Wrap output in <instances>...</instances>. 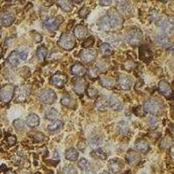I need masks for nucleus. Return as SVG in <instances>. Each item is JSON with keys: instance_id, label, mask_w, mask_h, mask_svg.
Listing matches in <instances>:
<instances>
[{"instance_id": "50", "label": "nucleus", "mask_w": 174, "mask_h": 174, "mask_svg": "<svg viewBox=\"0 0 174 174\" xmlns=\"http://www.w3.org/2000/svg\"><path fill=\"white\" fill-rule=\"evenodd\" d=\"M85 174H95L94 173V172L92 171V170H90V169H88L87 171H86V172Z\"/></svg>"}, {"instance_id": "20", "label": "nucleus", "mask_w": 174, "mask_h": 174, "mask_svg": "<svg viewBox=\"0 0 174 174\" xmlns=\"http://www.w3.org/2000/svg\"><path fill=\"white\" fill-rule=\"evenodd\" d=\"M125 159L127 160V162L131 165H134L136 163H138L140 160V156L138 153H136L135 151L130 150L126 153Z\"/></svg>"}, {"instance_id": "24", "label": "nucleus", "mask_w": 174, "mask_h": 174, "mask_svg": "<svg viewBox=\"0 0 174 174\" xmlns=\"http://www.w3.org/2000/svg\"><path fill=\"white\" fill-rule=\"evenodd\" d=\"M84 71H85L84 67L83 64H80V63L74 64L71 66V73L72 75H75L77 77H80L81 75H83L84 73Z\"/></svg>"}, {"instance_id": "5", "label": "nucleus", "mask_w": 174, "mask_h": 174, "mask_svg": "<svg viewBox=\"0 0 174 174\" xmlns=\"http://www.w3.org/2000/svg\"><path fill=\"white\" fill-rule=\"evenodd\" d=\"M31 93V86L30 84H22L18 86L17 89L14 90V94L16 96V100L18 102H24L26 100Z\"/></svg>"}, {"instance_id": "25", "label": "nucleus", "mask_w": 174, "mask_h": 174, "mask_svg": "<svg viewBox=\"0 0 174 174\" xmlns=\"http://www.w3.org/2000/svg\"><path fill=\"white\" fill-rule=\"evenodd\" d=\"M135 148L140 153H146L150 150V146L145 139H139L135 144Z\"/></svg>"}, {"instance_id": "11", "label": "nucleus", "mask_w": 174, "mask_h": 174, "mask_svg": "<svg viewBox=\"0 0 174 174\" xmlns=\"http://www.w3.org/2000/svg\"><path fill=\"white\" fill-rule=\"evenodd\" d=\"M50 82L51 84L55 85L57 88H63L67 82V77L64 74L57 72V73L51 76V79H50Z\"/></svg>"}, {"instance_id": "51", "label": "nucleus", "mask_w": 174, "mask_h": 174, "mask_svg": "<svg viewBox=\"0 0 174 174\" xmlns=\"http://www.w3.org/2000/svg\"><path fill=\"white\" fill-rule=\"evenodd\" d=\"M5 174H17V173H16L15 172H13V171H11V170H9V171H6Z\"/></svg>"}, {"instance_id": "16", "label": "nucleus", "mask_w": 174, "mask_h": 174, "mask_svg": "<svg viewBox=\"0 0 174 174\" xmlns=\"http://www.w3.org/2000/svg\"><path fill=\"white\" fill-rule=\"evenodd\" d=\"M74 37L78 40H82L84 38H85V37L88 34V30L83 25H77L74 29Z\"/></svg>"}, {"instance_id": "34", "label": "nucleus", "mask_w": 174, "mask_h": 174, "mask_svg": "<svg viewBox=\"0 0 174 174\" xmlns=\"http://www.w3.org/2000/svg\"><path fill=\"white\" fill-rule=\"evenodd\" d=\"M118 131L121 134H124V135H126L128 132H129V125L126 121H120V123L118 124Z\"/></svg>"}, {"instance_id": "4", "label": "nucleus", "mask_w": 174, "mask_h": 174, "mask_svg": "<svg viewBox=\"0 0 174 174\" xmlns=\"http://www.w3.org/2000/svg\"><path fill=\"white\" fill-rule=\"evenodd\" d=\"M142 39H143V32L140 29H138V28L132 29L126 36V40L128 42V44L132 46L139 45Z\"/></svg>"}, {"instance_id": "59", "label": "nucleus", "mask_w": 174, "mask_h": 174, "mask_svg": "<svg viewBox=\"0 0 174 174\" xmlns=\"http://www.w3.org/2000/svg\"><path fill=\"white\" fill-rule=\"evenodd\" d=\"M143 174H144V173H143Z\"/></svg>"}, {"instance_id": "27", "label": "nucleus", "mask_w": 174, "mask_h": 174, "mask_svg": "<svg viewBox=\"0 0 174 174\" xmlns=\"http://www.w3.org/2000/svg\"><path fill=\"white\" fill-rule=\"evenodd\" d=\"M64 126V123L61 120H54L51 125L47 126V130L50 132H57L60 131Z\"/></svg>"}, {"instance_id": "48", "label": "nucleus", "mask_w": 174, "mask_h": 174, "mask_svg": "<svg viewBox=\"0 0 174 174\" xmlns=\"http://www.w3.org/2000/svg\"><path fill=\"white\" fill-rule=\"evenodd\" d=\"M149 125H151V126H156V125H158V120H157V118H151L149 119Z\"/></svg>"}, {"instance_id": "45", "label": "nucleus", "mask_w": 174, "mask_h": 174, "mask_svg": "<svg viewBox=\"0 0 174 174\" xmlns=\"http://www.w3.org/2000/svg\"><path fill=\"white\" fill-rule=\"evenodd\" d=\"M7 143L11 146H13L17 143V138L13 136V135H9L8 137H6Z\"/></svg>"}, {"instance_id": "37", "label": "nucleus", "mask_w": 174, "mask_h": 174, "mask_svg": "<svg viewBox=\"0 0 174 174\" xmlns=\"http://www.w3.org/2000/svg\"><path fill=\"white\" fill-rule=\"evenodd\" d=\"M47 53H48V51H47L46 47L40 46L37 51V57L39 60H44L45 58V57L47 56Z\"/></svg>"}, {"instance_id": "56", "label": "nucleus", "mask_w": 174, "mask_h": 174, "mask_svg": "<svg viewBox=\"0 0 174 174\" xmlns=\"http://www.w3.org/2000/svg\"><path fill=\"white\" fill-rule=\"evenodd\" d=\"M160 1H162V2H167L168 0H160Z\"/></svg>"}, {"instance_id": "1", "label": "nucleus", "mask_w": 174, "mask_h": 174, "mask_svg": "<svg viewBox=\"0 0 174 174\" xmlns=\"http://www.w3.org/2000/svg\"><path fill=\"white\" fill-rule=\"evenodd\" d=\"M107 16L109 18L111 30L118 31V30H120L122 28L123 23H124V19H123L121 14L119 13L118 11H117L115 8H112L111 10H110L108 11Z\"/></svg>"}, {"instance_id": "14", "label": "nucleus", "mask_w": 174, "mask_h": 174, "mask_svg": "<svg viewBox=\"0 0 174 174\" xmlns=\"http://www.w3.org/2000/svg\"><path fill=\"white\" fill-rule=\"evenodd\" d=\"M173 18H169L167 19H162L160 21V26L163 29V31L167 33V34L171 35L173 33L174 25H173Z\"/></svg>"}, {"instance_id": "28", "label": "nucleus", "mask_w": 174, "mask_h": 174, "mask_svg": "<svg viewBox=\"0 0 174 174\" xmlns=\"http://www.w3.org/2000/svg\"><path fill=\"white\" fill-rule=\"evenodd\" d=\"M100 82H101V84L107 88V89H111V88H113L116 84V82L115 80L112 78V77H100Z\"/></svg>"}, {"instance_id": "21", "label": "nucleus", "mask_w": 174, "mask_h": 174, "mask_svg": "<svg viewBox=\"0 0 174 174\" xmlns=\"http://www.w3.org/2000/svg\"><path fill=\"white\" fill-rule=\"evenodd\" d=\"M25 123L30 127H36V126H38V125H39L40 119H39V117L37 114L31 113V114L28 115L27 117H26Z\"/></svg>"}, {"instance_id": "10", "label": "nucleus", "mask_w": 174, "mask_h": 174, "mask_svg": "<svg viewBox=\"0 0 174 174\" xmlns=\"http://www.w3.org/2000/svg\"><path fill=\"white\" fill-rule=\"evenodd\" d=\"M118 84L119 87L121 89L125 90H130L132 87L133 84H134V80L131 76L125 75V74H122L118 77Z\"/></svg>"}, {"instance_id": "52", "label": "nucleus", "mask_w": 174, "mask_h": 174, "mask_svg": "<svg viewBox=\"0 0 174 174\" xmlns=\"http://www.w3.org/2000/svg\"><path fill=\"white\" fill-rule=\"evenodd\" d=\"M71 1L74 2V3H77V4H80V3L83 2V0H71Z\"/></svg>"}, {"instance_id": "47", "label": "nucleus", "mask_w": 174, "mask_h": 174, "mask_svg": "<svg viewBox=\"0 0 174 174\" xmlns=\"http://www.w3.org/2000/svg\"><path fill=\"white\" fill-rule=\"evenodd\" d=\"M112 2V0H99V4L101 5H104V6H108L110 5Z\"/></svg>"}, {"instance_id": "31", "label": "nucleus", "mask_w": 174, "mask_h": 174, "mask_svg": "<svg viewBox=\"0 0 174 174\" xmlns=\"http://www.w3.org/2000/svg\"><path fill=\"white\" fill-rule=\"evenodd\" d=\"M108 101H109V99L105 97H100V98H98V100L97 101V104H96L97 110H99V111H105L107 106H108Z\"/></svg>"}, {"instance_id": "15", "label": "nucleus", "mask_w": 174, "mask_h": 174, "mask_svg": "<svg viewBox=\"0 0 174 174\" xmlns=\"http://www.w3.org/2000/svg\"><path fill=\"white\" fill-rule=\"evenodd\" d=\"M124 168V164L120 159H113L109 161V169L113 173H118Z\"/></svg>"}, {"instance_id": "18", "label": "nucleus", "mask_w": 174, "mask_h": 174, "mask_svg": "<svg viewBox=\"0 0 174 174\" xmlns=\"http://www.w3.org/2000/svg\"><path fill=\"white\" fill-rule=\"evenodd\" d=\"M108 105L111 107V109L113 110V111H121L122 108H123L122 102L115 96H112V97H110V99L108 101Z\"/></svg>"}, {"instance_id": "53", "label": "nucleus", "mask_w": 174, "mask_h": 174, "mask_svg": "<svg viewBox=\"0 0 174 174\" xmlns=\"http://www.w3.org/2000/svg\"><path fill=\"white\" fill-rule=\"evenodd\" d=\"M3 169H5V165H3L2 166L0 167V171H2Z\"/></svg>"}, {"instance_id": "32", "label": "nucleus", "mask_w": 174, "mask_h": 174, "mask_svg": "<svg viewBox=\"0 0 174 174\" xmlns=\"http://www.w3.org/2000/svg\"><path fill=\"white\" fill-rule=\"evenodd\" d=\"M61 104L64 106H66V107H70V108H74L75 105H76V102L75 100L70 96H64L62 97L61 99Z\"/></svg>"}, {"instance_id": "44", "label": "nucleus", "mask_w": 174, "mask_h": 174, "mask_svg": "<svg viewBox=\"0 0 174 174\" xmlns=\"http://www.w3.org/2000/svg\"><path fill=\"white\" fill-rule=\"evenodd\" d=\"M87 165H88V161L85 159H81L78 161V164H77L78 167H79L81 170H83V171L84 170H85Z\"/></svg>"}, {"instance_id": "22", "label": "nucleus", "mask_w": 174, "mask_h": 174, "mask_svg": "<svg viewBox=\"0 0 174 174\" xmlns=\"http://www.w3.org/2000/svg\"><path fill=\"white\" fill-rule=\"evenodd\" d=\"M97 25H98V27L100 28L102 31H110L111 30V25H110V21H109V18H108L107 15L102 17V18L98 20Z\"/></svg>"}, {"instance_id": "12", "label": "nucleus", "mask_w": 174, "mask_h": 174, "mask_svg": "<svg viewBox=\"0 0 174 174\" xmlns=\"http://www.w3.org/2000/svg\"><path fill=\"white\" fill-rule=\"evenodd\" d=\"M86 83L83 77H77L73 79V90L78 95H82L86 90Z\"/></svg>"}, {"instance_id": "43", "label": "nucleus", "mask_w": 174, "mask_h": 174, "mask_svg": "<svg viewBox=\"0 0 174 174\" xmlns=\"http://www.w3.org/2000/svg\"><path fill=\"white\" fill-rule=\"evenodd\" d=\"M90 13V9L88 7H83L80 9L79 12H78V16L80 18H86Z\"/></svg>"}, {"instance_id": "57", "label": "nucleus", "mask_w": 174, "mask_h": 174, "mask_svg": "<svg viewBox=\"0 0 174 174\" xmlns=\"http://www.w3.org/2000/svg\"><path fill=\"white\" fill-rule=\"evenodd\" d=\"M1 35H2V31H1V30H0V37H1Z\"/></svg>"}, {"instance_id": "23", "label": "nucleus", "mask_w": 174, "mask_h": 174, "mask_svg": "<svg viewBox=\"0 0 174 174\" xmlns=\"http://www.w3.org/2000/svg\"><path fill=\"white\" fill-rule=\"evenodd\" d=\"M20 56H19V52L18 51H12L9 57H8V58H7V61L8 63L11 64V65H12V66H17V65H18L19 64V63H20Z\"/></svg>"}, {"instance_id": "46", "label": "nucleus", "mask_w": 174, "mask_h": 174, "mask_svg": "<svg viewBox=\"0 0 174 174\" xmlns=\"http://www.w3.org/2000/svg\"><path fill=\"white\" fill-rule=\"evenodd\" d=\"M77 148H78L80 151L84 152V150H85V148H86V143H85L84 141H80V142L77 144Z\"/></svg>"}, {"instance_id": "49", "label": "nucleus", "mask_w": 174, "mask_h": 174, "mask_svg": "<svg viewBox=\"0 0 174 174\" xmlns=\"http://www.w3.org/2000/svg\"><path fill=\"white\" fill-rule=\"evenodd\" d=\"M19 56H20V58L22 60H26L28 57V52L25 51H20L19 52Z\"/></svg>"}, {"instance_id": "7", "label": "nucleus", "mask_w": 174, "mask_h": 174, "mask_svg": "<svg viewBox=\"0 0 174 174\" xmlns=\"http://www.w3.org/2000/svg\"><path fill=\"white\" fill-rule=\"evenodd\" d=\"M39 98L44 104H53L57 100V95L52 89H44L39 93Z\"/></svg>"}, {"instance_id": "41", "label": "nucleus", "mask_w": 174, "mask_h": 174, "mask_svg": "<svg viewBox=\"0 0 174 174\" xmlns=\"http://www.w3.org/2000/svg\"><path fill=\"white\" fill-rule=\"evenodd\" d=\"M62 174H77V170L71 166H66L63 168Z\"/></svg>"}, {"instance_id": "26", "label": "nucleus", "mask_w": 174, "mask_h": 174, "mask_svg": "<svg viewBox=\"0 0 174 174\" xmlns=\"http://www.w3.org/2000/svg\"><path fill=\"white\" fill-rule=\"evenodd\" d=\"M57 4L65 12H70L72 11L73 5L71 4V0H57Z\"/></svg>"}, {"instance_id": "30", "label": "nucleus", "mask_w": 174, "mask_h": 174, "mask_svg": "<svg viewBox=\"0 0 174 174\" xmlns=\"http://www.w3.org/2000/svg\"><path fill=\"white\" fill-rule=\"evenodd\" d=\"M90 156H92L94 159H98L100 160H105L107 159V154L104 153L102 149H99V148L93 150L90 153Z\"/></svg>"}, {"instance_id": "38", "label": "nucleus", "mask_w": 174, "mask_h": 174, "mask_svg": "<svg viewBox=\"0 0 174 174\" xmlns=\"http://www.w3.org/2000/svg\"><path fill=\"white\" fill-rule=\"evenodd\" d=\"M95 43V38L93 36H90L88 37L87 38H85L84 40L83 44H82V46L84 48H90V46H92Z\"/></svg>"}, {"instance_id": "29", "label": "nucleus", "mask_w": 174, "mask_h": 174, "mask_svg": "<svg viewBox=\"0 0 174 174\" xmlns=\"http://www.w3.org/2000/svg\"><path fill=\"white\" fill-rule=\"evenodd\" d=\"M65 158L70 161H76L78 159V153L74 148H69L65 152Z\"/></svg>"}, {"instance_id": "55", "label": "nucleus", "mask_w": 174, "mask_h": 174, "mask_svg": "<svg viewBox=\"0 0 174 174\" xmlns=\"http://www.w3.org/2000/svg\"><path fill=\"white\" fill-rule=\"evenodd\" d=\"M1 54H2V49L0 47V57H1Z\"/></svg>"}, {"instance_id": "42", "label": "nucleus", "mask_w": 174, "mask_h": 174, "mask_svg": "<svg viewBox=\"0 0 174 174\" xmlns=\"http://www.w3.org/2000/svg\"><path fill=\"white\" fill-rule=\"evenodd\" d=\"M13 125L14 127H15L17 130H18V131L25 129V123H24L21 119H16V120H14Z\"/></svg>"}, {"instance_id": "6", "label": "nucleus", "mask_w": 174, "mask_h": 174, "mask_svg": "<svg viewBox=\"0 0 174 174\" xmlns=\"http://www.w3.org/2000/svg\"><path fill=\"white\" fill-rule=\"evenodd\" d=\"M15 87L12 84H6L0 89V101L4 103H9L14 97Z\"/></svg>"}, {"instance_id": "58", "label": "nucleus", "mask_w": 174, "mask_h": 174, "mask_svg": "<svg viewBox=\"0 0 174 174\" xmlns=\"http://www.w3.org/2000/svg\"><path fill=\"white\" fill-rule=\"evenodd\" d=\"M0 136H1V130H0Z\"/></svg>"}, {"instance_id": "3", "label": "nucleus", "mask_w": 174, "mask_h": 174, "mask_svg": "<svg viewBox=\"0 0 174 174\" xmlns=\"http://www.w3.org/2000/svg\"><path fill=\"white\" fill-rule=\"evenodd\" d=\"M57 44L66 51H71L75 47L76 45V41L75 38L72 35L69 33H63L57 42Z\"/></svg>"}, {"instance_id": "19", "label": "nucleus", "mask_w": 174, "mask_h": 174, "mask_svg": "<svg viewBox=\"0 0 174 174\" xmlns=\"http://www.w3.org/2000/svg\"><path fill=\"white\" fill-rule=\"evenodd\" d=\"M139 58L144 61V62H148L152 59L153 54L152 51L146 47H140L139 49Z\"/></svg>"}, {"instance_id": "13", "label": "nucleus", "mask_w": 174, "mask_h": 174, "mask_svg": "<svg viewBox=\"0 0 174 174\" xmlns=\"http://www.w3.org/2000/svg\"><path fill=\"white\" fill-rule=\"evenodd\" d=\"M159 90L162 93L163 96L167 98H171L172 97V89L171 84L166 80H161L159 83Z\"/></svg>"}, {"instance_id": "36", "label": "nucleus", "mask_w": 174, "mask_h": 174, "mask_svg": "<svg viewBox=\"0 0 174 174\" xmlns=\"http://www.w3.org/2000/svg\"><path fill=\"white\" fill-rule=\"evenodd\" d=\"M172 138L167 136V137L162 139V141L160 143V147L162 149L166 150V149H169L172 146Z\"/></svg>"}, {"instance_id": "40", "label": "nucleus", "mask_w": 174, "mask_h": 174, "mask_svg": "<svg viewBox=\"0 0 174 174\" xmlns=\"http://www.w3.org/2000/svg\"><path fill=\"white\" fill-rule=\"evenodd\" d=\"M86 93L88 95V97H90V98H94V97H97V95H98V91L96 88L94 87H88L86 89Z\"/></svg>"}, {"instance_id": "33", "label": "nucleus", "mask_w": 174, "mask_h": 174, "mask_svg": "<svg viewBox=\"0 0 174 174\" xmlns=\"http://www.w3.org/2000/svg\"><path fill=\"white\" fill-rule=\"evenodd\" d=\"M100 51H101L102 54L104 56H110L113 53V49L111 46V44H109L107 43H104L101 45Z\"/></svg>"}, {"instance_id": "9", "label": "nucleus", "mask_w": 174, "mask_h": 174, "mask_svg": "<svg viewBox=\"0 0 174 174\" xmlns=\"http://www.w3.org/2000/svg\"><path fill=\"white\" fill-rule=\"evenodd\" d=\"M97 51L92 48H85L80 52V57L84 62L90 64L93 62L97 57Z\"/></svg>"}, {"instance_id": "39", "label": "nucleus", "mask_w": 174, "mask_h": 174, "mask_svg": "<svg viewBox=\"0 0 174 174\" xmlns=\"http://www.w3.org/2000/svg\"><path fill=\"white\" fill-rule=\"evenodd\" d=\"M157 41H158V43H159V44H161L162 46H165V47H168L169 45H171L170 40L168 39V38H166V36H160V37H158Z\"/></svg>"}, {"instance_id": "35", "label": "nucleus", "mask_w": 174, "mask_h": 174, "mask_svg": "<svg viewBox=\"0 0 174 174\" xmlns=\"http://www.w3.org/2000/svg\"><path fill=\"white\" fill-rule=\"evenodd\" d=\"M57 111L56 110L55 108H51L50 110L46 111L45 113V118H47L48 120H51V121H54L57 118Z\"/></svg>"}, {"instance_id": "17", "label": "nucleus", "mask_w": 174, "mask_h": 174, "mask_svg": "<svg viewBox=\"0 0 174 174\" xmlns=\"http://www.w3.org/2000/svg\"><path fill=\"white\" fill-rule=\"evenodd\" d=\"M14 21H15V17L11 13L5 12V13L0 14V23L2 24V25L10 26L11 25L13 24Z\"/></svg>"}, {"instance_id": "2", "label": "nucleus", "mask_w": 174, "mask_h": 174, "mask_svg": "<svg viewBox=\"0 0 174 174\" xmlns=\"http://www.w3.org/2000/svg\"><path fill=\"white\" fill-rule=\"evenodd\" d=\"M163 104L157 99H149L144 104L145 112L150 113L152 115H159L163 111Z\"/></svg>"}, {"instance_id": "8", "label": "nucleus", "mask_w": 174, "mask_h": 174, "mask_svg": "<svg viewBox=\"0 0 174 174\" xmlns=\"http://www.w3.org/2000/svg\"><path fill=\"white\" fill-rule=\"evenodd\" d=\"M63 21H64V19L62 18V17H60V16L57 17V18H48L45 21H44L43 25L46 30L53 31H56L58 28V26L60 25V24L62 23Z\"/></svg>"}, {"instance_id": "54", "label": "nucleus", "mask_w": 174, "mask_h": 174, "mask_svg": "<svg viewBox=\"0 0 174 174\" xmlns=\"http://www.w3.org/2000/svg\"><path fill=\"white\" fill-rule=\"evenodd\" d=\"M100 174H111L109 172H101Z\"/></svg>"}]
</instances>
